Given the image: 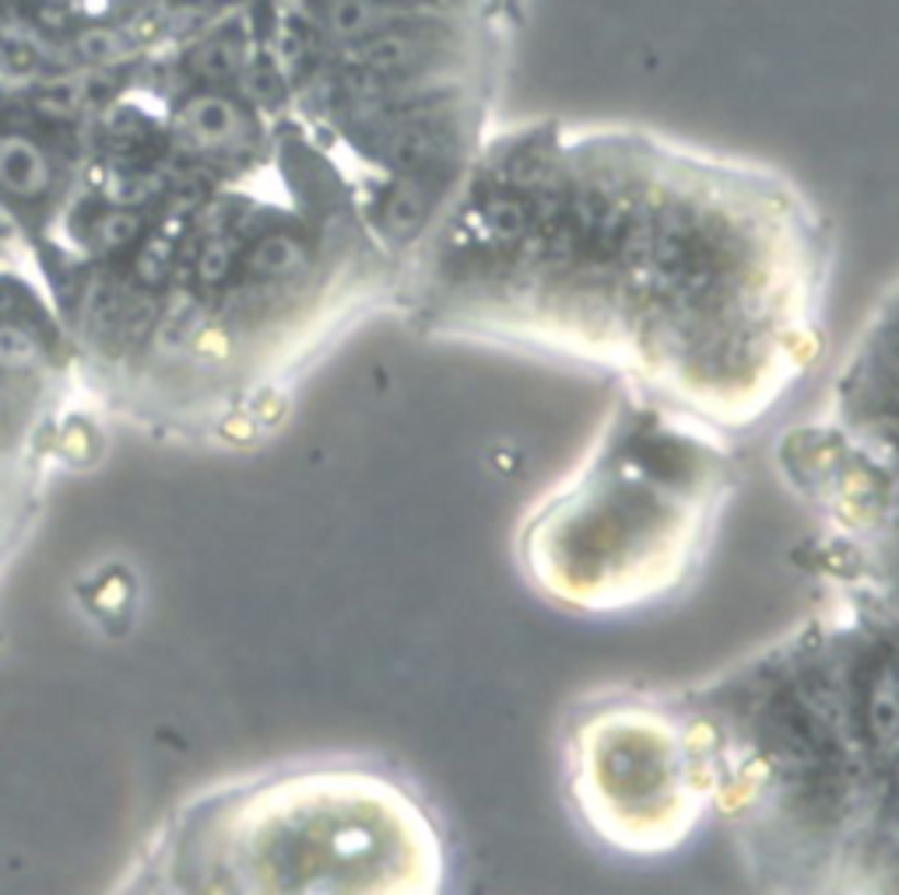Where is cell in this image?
Wrapping results in <instances>:
<instances>
[{"label":"cell","mask_w":899,"mask_h":895,"mask_svg":"<svg viewBox=\"0 0 899 895\" xmlns=\"http://www.w3.org/2000/svg\"><path fill=\"white\" fill-rule=\"evenodd\" d=\"M832 235L770 165L629 124H495L411 264L460 345L594 369L735 435L822 359Z\"/></svg>","instance_id":"obj_1"},{"label":"cell","mask_w":899,"mask_h":895,"mask_svg":"<svg viewBox=\"0 0 899 895\" xmlns=\"http://www.w3.org/2000/svg\"><path fill=\"white\" fill-rule=\"evenodd\" d=\"M735 492L727 432L619 386L584 457L527 510L517 569L559 612H640L692 583Z\"/></svg>","instance_id":"obj_2"},{"label":"cell","mask_w":899,"mask_h":895,"mask_svg":"<svg viewBox=\"0 0 899 895\" xmlns=\"http://www.w3.org/2000/svg\"><path fill=\"white\" fill-rule=\"evenodd\" d=\"M562 787L576 822L608 850H681L717 807V758L689 699L611 688L573 706Z\"/></svg>","instance_id":"obj_3"},{"label":"cell","mask_w":899,"mask_h":895,"mask_svg":"<svg viewBox=\"0 0 899 895\" xmlns=\"http://www.w3.org/2000/svg\"><path fill=\"white\" fill-rule=\"evenodd\" d=\"M49 162L36 141L22 138V133H4L0 138V190L11 197H43L49 190Z\"/></svg>","instance_id":"obj_4"},{"label":"cell","mask_w":899,"mask_h":895,"mask_svg":"<svg viewBox=\"0 0 899 895\" xmlns=\"http://www.w3.org/2000/svg\"><path fill=\"white\" fill-rule=\"evenodd\" d=\"M179 127L190 133L197 148H225L243 138V113L225 95H194L179 109Z\"/></svg>","instance_id":"obj_5"},{"label":"cell","mask_w":899,"mask_h":895,"mask_svg":"<svg viewBox=\"0 0 899 895\" xmlns=\"http://www.w3.org/2000/svg\"><path fill=\"white\" fill-rule=\"evenodd\" d=\"M303 264H306V246L285 232L264 235L246 257L249 275H257V278H292Z\"/></svg>","instance_id":"obj_6"},{"label":"cell","mask_w":899,"mask_h":895,"mask_svg":"<svg viewBox=\"0 0 899 895\" xmlns=\"http://www.w3.org/2000/svg\"><path fill=\"white\" fill-rule=\"evenodd\" d=\"M236 67H240V49L232 43H225V39H214V43L201 46L194 54V71L201 78H211V81L229 78Z\"/></svg>","instance_id":"obj_7"},{"label":"cell","mask_w":899,"mask_h":895,"mask_svg":"<svg viewBox=\"0 0 899 895\" xmlns=\"http://www.w3.org/2000/svg\"><path fill=\"white\" fill-rule=\"evenodd\" d=\"M141 235V218L130 211H109L103 222L95 225V240L103 249H124Z\"/></svg>","instance_id":"obj_8"},{"label":"cell","mask_w":899,"mask_h":895,"mask_svg":"<svg viewBox=\"0 0 899 895\" xmlns=\"http://www.w3.org/2000/svg\"><path fill=\"white\" fill-rule=\"evenodd\" d=\"M74 49H78V57L89 60V63H113V60H120V54H124V46H120V39H116L113 28L78 32Z\"/></svg>","instance_id":"obj_9"},{"label":"cell","mask_w":899,"mask_h":895,"mask_svg":"<svg viewBox=\"0 0 899 895\" xmlns=\"http://www.w3.org/2000/svg\"><path fill=\"white\" fill-rule=\"evenodd\" d=\"M39 359L36 337L22 327H0V365H28Z\"/></svg>","instance_id":"obj_10"},{"label":"cell","mask_w":899,"mask_h":895,"mask_svg":"<svg viewBox=\"0 0 899 895\" xmlns=\"http://www.w3.org/2000/svg\"><path fill=\"white\" fill-rule=\"evenodd\" d=\"M229 271H232V246L225 240L205 243L201 257H197V275H201V281L219 284V281H225Z\"/></svg>","instance_id":"obj_11"},{"label":"cell","mask_w":899,"mask_h":895,"mask_svg":"<svg viewBox=\"0 0 899 895\" xmlns=\"http://www.w3.org/2000/svg\"><path fill=\"white\" fill-rule=\"evenodd\" d=\"M170 243H162V240H152L144 246V253L138 257V275L144 284H162L165 275H170Z\"/></svg>","instance_id":"obj_12"},{"label":"cell","mask_w":899,"mask_h":895,"mask_svg":"<svg viewBox=\"0 0 899 895\" xmlns=\"http://www.w3.org/2000/svg\"><path fill=\"white\" fill-rule=\"evenodd\" d=\"M43 106H46V109H54V113H68V109H74V89H71V84H54V89H46Z\"/></svg>","instance_id":"obj_13"}]
</instances>
